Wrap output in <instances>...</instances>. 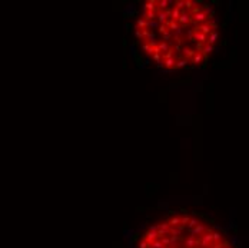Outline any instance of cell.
I'll return each instance as SVG.
<instances>
[{"mask_svg": "<svg viewBox=\"0 0 249 248\" xmlns=\"http://www.w3.org/2000/svg\"><path fill=\"white\" fill-rule=\"evenodd\" d=\"M219 36L218 13L199 0L146 1L133 25V39L141 56L168 72L205 65L218 48Z\"/></svg>", "mask_w": 249, "mask_h": 248, "instance_id": "obj_1", "label": "cell"}, {"mask_svg": "<svg viewBox=\"0 0 249 248\" xmlns=\"http://www.w3.org/2000/svg\"><path fill=\"white\" fill-rule=\"evenodd\" d=\"M133 248H238L222 225L196 211H172L146 225Z\"/></svg>", "mask_w": 249, "mask_h": 248, "instance_id": "obj_2", "label": "cell"}]
</instances>
